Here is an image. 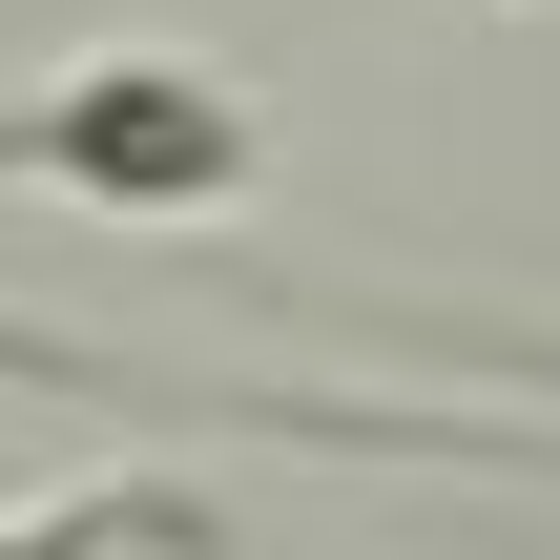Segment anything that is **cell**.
I'll use <instances>...</instances> for the list:
<instances>
[{
    "instance_id": "1",
    "label": "cell",
    "mask_w": 560,
    "mask_h": 560,
    "mask_svg": "<svg viewBox=\"0 0 560 560\" xmlns=\"http://www.w3.org/2000/svg\"><path fill=\"white\" fill-rule=\"evenodd\" d=\"M0 187L104 208V229H229L270 187V104L229 62H187V42H104V62L0 83Z\"/></svg>"
},
{
    "instance_id": "4",
    "label": "cell",
    "mask_w": 560,
    "mask_h": 560,
    "mask_svg": "<svg viewBox=\"0 0 560 560\" xmlns=\"http://www.w3.org/2000/svg\"><path fill=\"white\" fill-rule=\"evenodd\" d=\"M478 353H520V332H478ZM520 374H560V353H520Z\"/></svg>"
},
{
    "instance_id": "2",
    "label": "cell",
    "mask_w": 560,
    "mask_h": 560,
    "mask_svg": "<svg viewBox=\"0 0 560 560\" xmlns=\"http://www.w3.org/2000/svg\"><path fill=\"white\" fill-rule=\"evenodd\" d=\"M0 560H249V540L187 478H62V499H0Z\"/></svg>"
},
{
    "instance_id": "3",
    "label": "cell",
    "mask_w": 560,
    "mask_h": 560,
    "mask_svg": "<svg viewBox=\"0 0 560 560\" xmlns=\"http://www.w3.org/2000/svg\"><path fill=\"white\" fill-rule=\"evenodd\" d=\"M0 395H145V374L83 353V332H42V312H0Z\"/></svg>"
}]
</instances>
